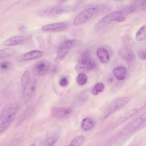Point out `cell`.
<instances>
[{"label":"cell","mask_w":146,"mask_h":146,"mask_svg":"<svg viewBox=\"0 0 146 146\" xmlns=\"http://www.w3.org/2000/svg\"><path fill=\"white\" fill-rule=\"evenodd\" d=\"M138 56L141 59L145 60L146 58L145 50L143 49L140 50L138 53Z\"/></svg>","instance_id":"obj_31"},{"label":"cell","mask_w":146,"mask_h":146,"mask_svg":"<svg viewBox=\"0 0 146 146\" xmlns=\"http://www.w3.org/2000/svg\"><path fill=\"white\" fill-rule=\"evenodd\" d=\"M31 79L30 72L28 70L25 71L22 75L21 79V84L22 88L28 84Z\"/></svg>","instance_id":"obj_22"},{"label":"cell","mask_w":146,"mask_h":146,"mask_svg":"<svg viewBox=\"0 0 146 146\" xmlns=\"http://www.w3.org/2000/svg\"><path fill=\"white\" fill-rule=\"evenodd\" d=\"M140 110L138 108L133 109L123 114L115 122L113 125V128L118 127L137 113Z\"/></svg>","instance_id":"obj_14"},{"label":"cell","mask_w":146,"mask_h":146,"mask_svg":"<svg viewBox=\"0 0 146 146\" xmlns=\"http://www.w3.org/2000/svg\"><path fill=\"white\" fill-rule=\"evenodd\" d=\"M29 35L17 36L10 38L5 40L3 43L5 46H13L22 43L28 40L31 37Z\"/></svg>","instance_id":"obj_12"},{"label":"cell","mask_w":146,"mask_h":146,"mask_svg":"<svg viewBox=\"0 0 146 146\" xmlns=\"http://www.w3.org/2000/svg\"><path fill=\"white\" fill-rule=\"evenodd\" d=\"M57 135H54L47 138L44 143V146H54L58 139Z\"/></svg>","instance_id":"obj_25"},{"label":"cell","mask_w":146,"mask_h":146,"mask_svg":"<svg viewBox=\"0 0 146 146\" xmlns=\"http://www.w3.org/2000/svg\"><path fill=\"white\" fill-rule=\"evenodd\" d=\"M96 53L98 59L102 63H105L109 61L110 57L109 54L104 48H99L97 50Z\"/></svg>","instance_id":"obj_16"},{"label":"cell","mask_w":146,"mask_h":146,"mask_svg":"<svg viewBox=\"0 0 146 146\" xmlns=\"http://www.w3.org/2000/svg\"><path fill=\"white\" fill-rule=\"evenodd\" d=\"M73 110L70 108L53 107L50 110V113L53 118L62 119L69 117L72 113Z\"/></svg>","instance_id":"obj_6"},{"label":"cell","mask_w":146,"mask_h":146,"mask_svg":"<svg viewBox=\"0 0 146 146\" xmlns=\"http://www.w3.org/2000/svg\"><path fill=\"white\" fill-rule=\"evenodd\" d=\"M15 50L12 48H5L0 50V60L13 56L16 53Z\"/></svg>","instance_id":"obj_20"},{"label":"cell","mask_w":146,"mask_h":146,"mask_svg":"<svg viewBox=\"0 0 146 146\" xmlns=\"http://www.w3.org/2000/svg\"><path fill=\"white\" fill-rule=\"evenodd\" d=\"M70 49L62 44L60 46L55 59L57 62H59L62 60L68 53Z\"/></svg>","instance_id":"obj_18"},{"label":"cell","mask_w":146,"mask_h":146,"mask_svg":"<svg viewBox=\"0 0 146 146\" xmlns=\"http://www.w3.org/2000/svg\"><path fill=\"white\" fill-rule=\"evenodd\" d=\"M18 105L16 103L7 104L2 109L0 114V119L3 122L14 118L18 109Z\"/></svg>","instance_id":"obj_4"},{"label":"cell","mask_w":146,"mask_h":146,"mask_svg":"<svg viewBox=\"0 0 146 146\" xmlns=\"http://www.w3.org/2000/svg\"><path fill=\"white\" fill-rule=\"evenodd\" d=\"M125 20V17L123 16H118L114 19V21L117 22H121L124 21Z\"/></svg>","instance_id":"obj_32"},{"label":"cell","mask_w":146,"mask_h":146,"mask_svg":"<svg viewBox=\"0 0 146 146\" xmlns=\"http://www.w3.org/2000/svg\"><path fill=\"white\" fill-rule=\"evenodd\" d=\"M19 30L21 32H24L26 30V27L24 25H21L19 28Z\"/></svg>","instance_id":"obj_35"},{"label":"cell","mask_w":146,"mask_h":146,"mask_svg":"<svg viewBox=\"0 0 146 146\" xmlns=\"http://www.w3.org/2000/svg\"><path fill=\"white\" fill-rule=\"evenodd\" d=\"M96 65L90 52L86 50L82 53L75 68L77 71L82 72L92 70L95 68Z\"/></svg>","instance_id":"obj_3"},{"label":"cell","mask_w":146,"mask_h":146,"mask_svg":"<svg viewBox=\"0 0 146 146\" xmlns=\"http://www.w3.org/2000/svg\"><path fill=\"white\" fill-rule=\"evenodd\" d=\"M68 84V79L65 77L61 78L59 81V85L61 86L65 87L67 86Z\"/></svg>","instance_id":"obj_29"},{"label":"cell","mask_w":146,"mask_h":146,"mask_svg":"<svg viewBox=\"0 0 146 146\" xmlns=\"http://www.w3.org/2000/svg\"><path fill=\"white\" fill-rule=\"evenodd\" d=\"M98 93L101 92L104 90V86L103 83L99 82L96 84L94 87Z\"/></svg>","instance_id":"obj_28"},{"label":"cell","mask_w":146,"mask_h":146,"mask_svg":"<svg viewBox=\"0 0 146 146\" xmlns=\"http://www.w3.org/2000/svg\"><path fill=\"white\" fill-rule=\"evenodd\" d=\"M127 72L126 68L122 66L116 67L113 70V73L114 76L119 81L125 79Z\"/></svg>","instance_id":"obj_17"},{"label":"cell","mask_w":146,"mask_h":146,"mask_svg":"<svg viewBox=\"0 0 146 146\" xmlns=\"http://www.w3.org/2000/svg\"><path fill=\"white\" fill-rule=\"evenodd\" d=\"M118 53L120 56L128 63L133 62L135 60V54L133 51L129 48L125 47L121 48Z\"/></svg>","instance_id":"obj_13"},{"label":"cell","mask_w":146,"mask_h":146,"mask_svg":"<svg viewBox=\"0 0 146 146\" xmlns=\"http://www.w3.org/2000/svg\"><path fill=\"white\" fill-rule=\"evenodd\" d=\"M128 97H121L113 100L110 102L106 106L101 116V119L104 120L112 114L119 109L130 100Z\"/></svg>","instance_id":"obj_1"},{"label":"cell","mask_w":146,"mask_h":146,"mask_svg":"<svg viewBox=\"0 0 146 146\" xmlns=\"http://www.w3.org/2000/svg\"><path fill=\"white\" fill-rule=\"evenodd\" d=\"M13 118L10 120L2 122L0 124V133L6 129L12 123L14 120Z\"/></svg>","instance_id":"obj_27"},{"label":"cell","mask_w":146,"mask_h":146,"mask_svg":"<svg viewBox=\"0 0 146 146\" xmlns=\"http://www.w3.org/2000/svg\"><path fill=\"white\" fill-rule=\"evenodd\" d=\"M146 27L144 25L141 27L137 32L135 36V39L137 41H141L145 38Z\"/></svg>","instance_id":"obj_21"},{"label":"cell","mask_w":146,"mask_h":146,"mask_svg":"<svg viewBox=\"0 0 146 146\" xmlns=\"http://www.w3.org/2000/svg\"><path fill=\"white\" fill-rule=\"evenodd\" d=\"M29 146H36L35 144H31Z\"/></svg>","instance_id":"obj_36"},{"label":"cell","mask_w":146,"mask_h":146,"mask_svg":"<svg viewBox=\"0 0 146 146\" xmlns=\"http://www.w3.org/2000/svg\"><path fill=\"white\" fill-rule=\"evenodd\" d=\"M146 119V115L145 113L140 116L128 125L125 130L124 133H129L134 132L144 123Z\"/></svg>","instance_id":"obj_10"},{"label":"cell","mask_w":146,"mask_h":146,"mask_svg":"<svg viewBox=\"0 0 146 146\" xmlns=\"http://www.w3.org/2000/svg\"><path fill=\"white\" fill-rule=\"evenodd\" d=\"M135 9V7L133 5H130L125 7L121 10L123 15H127L134 12Z\"/></svg>","instance_id":"obj_26"},{"label":"cell","mask_w":146,"mask_h":146,"mask_svg":"<svg viewBox=\"0 0 146 146\" xmlns=\"http://www.w3.org/2000/svg\"><path fill=\"white\" fill-rule=\"evenodd\" d=\"M91 93L93 95L96 96L99 93L94 87L91 90Z\"/></svg>","instance_id":"obj_34"},{"label":"cell","mask_w":146,"mask_h":146,"mask_svg":"<svg viewBox=\"0 0 146 146\" xmlns=\"http://www.w3.org/2000/svg\"><path fill=\"white\" fill-rule=\"evenodd\" d=\"M50 66V62L46 60H41L36 62L33 68L34 73L36 75L43 76L48 70Z\"/></svg>","instance_id":"obj_7"},{"label":"cell","mask_w":146,"mask_h":146,"mask_svg":"<svg viewBox=\"0 0 146 146\" xmlns=\"http://www.w3.org/2000/svg\"><path fill=\"white\" fill-rule=\"evenodd\" d=\"M36 82L34 79H31L28 84L23 88V97L25 102L30 100L35 93Z\"/></svg>","instance_id":"obj_9"},{"label":"cell","mask_w":146,"mask_h":146,"mask_svg":"<svg viewBox=\"0 0 146 146\" xmlns=\"http://www.w3.org/2000/svg\"><path fill=\"white\" fill-rule=\"evenodd\" d=\"M68 24L66 22H59L45 25L42 28V30L45 31L59 32L65 30Z\"/></svg>","instance_id":"obj_11"},{"label":"cell","mask_w":146,"mask_h":146,"mask_svg":"<svg viewBox=\"0 0 146 146\" xmlns=\"http://www.w3.org/2000/svg\"><path fill=\"white\" fill-rule=\"evenodd\" d=\"M95 10V8L91 7L81 11L75 16L74 21V24L79 25L86 22L92 16Z\"/></svg>","instance_id":"obj_5"},{"label":"cell","mask_w":146,"mask_h":146,"mask_svg":"<svg viewBox=\"0 0 146 146\" xmlns=\"http://www.w3.org/2000/svg\"><path fill=\"white\" fill-rule=\"evenodd\" d=\"M95 123L93 119L87 117L84 118L81 123V128L82 130L87 131L91 129L94 127Z\"/></svg>","instance_id":"obj_19"},{"label":"cell","mask_w":146,"mask_h":146,"mask_svg":"<svg viewBox=\"0 0 146 146\" xmlns=\"http://www.w3.org/2000/svg\"><path fill=\"white\" fill-rule=\"evenodd\" d=\"M87 76L83 72H81L79 74L76 78L77 83L80 86L85 85L87 83Z\"/></svg>","instance_id":"obj_24"},{"label":"cell","mask_w":146,"mask_h":146,"mask_svg":"<svg viewBox=\"0 0 146 146\" xmlns=\"http://www.w3.org/2000/svg\"><path fill=\"white\" fill-rule=\"evenodd\" d=\"M84 139V136H78L73 139L67 146H80L83 143Z\"/></svg>","instance_id":"obj_23"},{"label":"cell","mask_w":146,"mask_h":146,"mask_svg":"<svg viewBox=\"0 0 146 146\" xmlns=\"http://www.w3.org/2000/svg\"><path fill=\"white\" fill-rule=\"evenodd\" d=\"M10 66V64L7 62H4L0 64V68L2 70H8Z\"/></svg>","instance_id":"obj_30"},{"label":"cell","mask_w":146,"mask_h":146,"mask_svg":"<svg viewBox=\"0 0 146 146\" xmlns=\"http://www.w3.org/2000/svg\"><path fill=\"white\" fill-rule=\"evenodd\" d=\"M73 7L70 5H56L46 8L41 10L38 14L45 17H54L71 11Z\"/></svg>","instance_id":"obj_2"},{"label":"cell","mask_w":146,"mask_h":146,"mask_svg":"<svg viewBox=\"0 0 146 146\" xmlns=\"http://www.w3.org/2000/svg\"><path fill=\"white\" fill-rule=\"evenodd\" d=\"M43 54L42 51L33 50L23 55L20 58L19 60L21 61H24L34 60L40 58Z\"/></svg>","instance_id":"obj_15"},{"label":"cell","mask_w":146,"mask_h":146,"mask_svg":"<svg viewBox=\"0 0 146 146\" xmlns=\"http://www.w3.org/2000/svg\"><path fill=\"white\" fill-rule=\"evenodd\" d=\"M146 1H141L139 4V7L140 9L144 11L146 9Z\"/></svg>","instance_id":"obj_33"},{"label":"cell","mask_w":146,"mask_h":146,"mask_svg":"<svg viewBox=\"0 0 146 146\" xmlns=\"http://www.w3.org/2000/svg\"><path fill=\"white\" fill-rule=\"evenodd\" d=\"M121 10L113 11L105 15L101 18L98 22L97 27L98 29H101L108 24L116 17L119 16H123Z\"/></svg>","instance_id":"obj_8"}]
</instances>
